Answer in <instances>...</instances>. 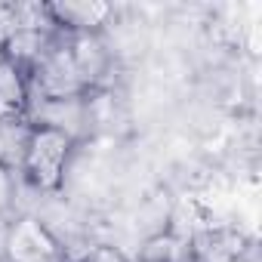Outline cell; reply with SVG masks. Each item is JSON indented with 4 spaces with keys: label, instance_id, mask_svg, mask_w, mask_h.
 Here are the masks:
<instances>
[{
    "label": "cell",
    "instance_id": "cell-4",
    "mask_svg": "<svg viewBox=\"0 0 262 262\" xmlns=\"http://www.w3.org/2000/svg\"><path fill=\"white\" fill-rule=\"evenodd\" d=\"M31 108V86L28 74L13 65V62H0V126H13L22 123Z\"/></svg>",
    "mask_w": 262,
    "mask_h": 262
},
{
    "label": "cell",
    "instance_id": "cell-6",
    "mask_svg": "<svg viewBox=\"0 0 262 262\" xmlns=\"http://www.w3.org/2000/svg\"><path fill=\"white\" fill-rule=\"evenodd\" d=\"M188 259L191 256H188V247L182 241H176L170 234H161V237L148 241V247H145L139 262H188Z\"/></svg>",
    "mask_w": 262,
    "mask_h": 262
},
{
    "label": "cell",
    "instance_id": "cell-1",
    "mask_svg": "<svg viewBox=\"0 0 262 262\" xmlns=\"http://www.w3.org/2000/svg\"><path fill=\"white\" fill-rule=\"evenodd\" d=\"M74 136L59 126L31 123L22 142V173L40 191H59L65 179L68 158L74 151Z\"/></svg>",
    "mask_w": 262,
    "mask_h": 262
},
{
    "label": "cell",
    "instance_id": "cell-5",
    "mask_svg": "<svg viewBox=\"0 0 262 262\" xmlns=\"http://www.w3.org/2000/svg\"><path fill=\"white\" fill-rule=\"evenodd\" d=\"M244 250L247 237L237 228H207L191 241L188 256L194 262H237Z\"/></svg>",
    "mask_w": 262,
    "mask_h": 262
},
{
    "label": "cell",
    "instance_id": "cell-2",
    "mask_svg": "<svg viewBox=\"0 0 262 262\" xmlns=\"http://www.w3.org/2000/svg\"><path fill=\"white\" fill-rule=\"evenodd\" d=\"M7 262H68L65 247L34 216H19L4 231Z\"/></svg>",
    "mask_w": 262,
    "mask_h": 262
},
{
    "label": "cell",
    "instance_id": "cell-7",
    "mask_svg": "<svg viewBox=\"0 0 262 262\" xmlns=\"http://www.w3.org/2000/svg\"><path fill=\"white\" fill-rule=\"evenodd\" d=\"M13 207H16V179H13V167L0 158V231H7V225L13 222Z\"/></svg>",
    "mask_w": 262,
    "mask_h": 262
},
{
    "label": "cell",
    "instance_id": "cell-3",
    "mask_svg": "<svg viewBox=\"0 0 262 262\" xmlns=\"http://www.w3.org/2000/svg\"><path fill=\"white\" fill-rule=\"evenodd\" d=\"M50 22L56 31H65V37L77 34H96L108 19L111 7L99 0H62V4H47Z\"/></svg>",
    "mask_w": 262,
    "mask_h": 262
},
{
    "label": "cell",
    "instance_id": "cell-8",
    "mask_svg": "<svg viewBox=\"0 0 262 262\" xmlns=\"http://www.w3.org/2000/svg\"><path fill=\"white\" fill-rule=\"evenodd\" d=\"M123 262H129V259H123Z\"/></svg>",
    "mask_w": 262,
    "mask_h": 262
}]
</instances>
